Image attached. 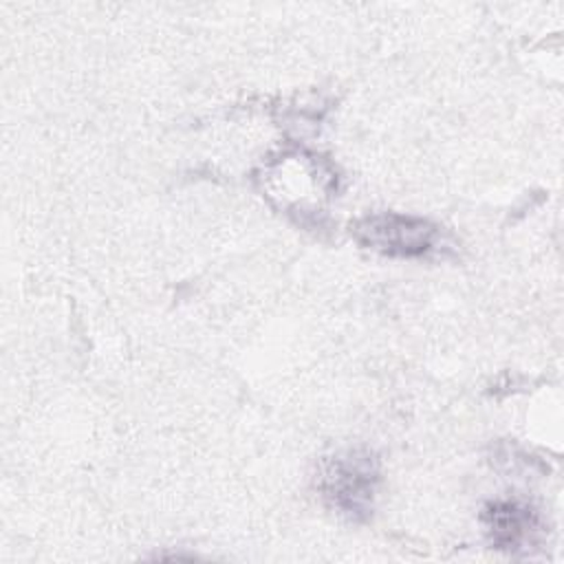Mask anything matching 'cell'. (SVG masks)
<instances>
[{
  "label": "cell",
  "mask_w": 564,
  "mask_h": 564,
  "mask_svg": "<svg viewBox=\"0 0 564 564\" xmlns=\"http://www.w3.org/2000/svg\"><path fill=\"white\" fill-rule=\"evenodd\" d=\"M377 465L370 454L348 452L324 463L319 476L322 496L333 509L350 518L366 516L372 507Z\"/></svg>",
  "instance_id": "1"
},
{
  "label": "cell",
  "mask_w": 564,
  "mask_h": 564,
  "mask_svg": "<svg viewBox=\"0 0 564 564\" xmlns=\"http://www.w3.org/2000/svg\"><path fill=\"white\" fill-rule=\"evenodd\" d=\"M359 242L388 256H421L434 247L436 227L423 218L377 214L364 218L355 229Z\"/></svg>",
  "instance_id": "2"
},
{
  "label": "cell",
  "mask_w": 564,
  "mask_h": 564,
  "mask_svg": "<svg viewBox=\"0 0 564 564\" xmlns=\"http://www.w3.org/2000/svg\"><path fill=\"white\" fill-rule=\"evenodd\" d=\"M487 531L496 549L518 553L531 551L542 533L540 520L531 507L518 502H498L491 505L485 513Z\"/></svg>",
  "instance_id": "3"
}]
</instances>
